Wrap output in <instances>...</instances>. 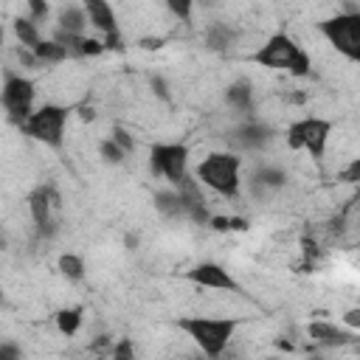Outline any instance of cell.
I'll return each mask as SVG.
<instances>
[{
    "mask_svg": "<svg viewBox=\"0 0 360 360\" xmlns=\"http://www.w3.org/2000/svg\"><path fill=\"white\" fill-rule=\"evenodd\" d=\"M248 62L256 65V68H262V70L287 73L292 79L312 76V56H309V51L295 37H290L287 31L270 34L256 51L248 53Z\"/></svg>",
    "mask_w": 360,
    "mask_h": 360,
    "instance_id": "1",
    "label": "cell"
},
{
    "mask_svg": "<svg viewBox=\"0 0 360 360\" xmlns=\"http://www.w3.org/2000/svg\"><path fill=\"white\" fill-rule=\"evenodd\" d=\"M242 323H245L242 318H231V315H186V318H177V329L205 357H219L228 349V343L233 340V335Z\"/></svg>",
    "mask_w": 360,
    "mask_h": 360,
    "instance_id": "2",
    "label": "cell"
},
{
    "mask_svg": "<svg viewBox=\"0 0 360 360\" xmlns=\"http://www.w3.org/2000/svg\"><path fill=\"white\" fill-rule=\"evenodd\" d=\"M194 177L214 194L225 197V200H236L242 191V155L231 152V149H219V152H208L197 166H194Z\"/></svg>",
    "mask_w": 360,
    "mask_h": 360,
    "instance_id": "3",
    "label": "cell"
},
{
    "mask_svg": "<svg viewBox=\"0 0 360 360\" xmlns=\"http://www.w3.org/2000/svg\"><path fill=\"white\" fill-rule=\"evenodd\" d=\"M70 112H73L70 107L48 101V104H39L17 129H20L25 138H31V141H37V143H42V146L59 152V149L65 146V129H68Z\"/></svg>",
    "mask_w": 360,
    "mask_h": 360,
    "instance_id": "4",
    "label": "cell"
},
{
    "mask_svg": "<svg viewBox=\"0 0 360 360\" xmlns=\"http://www.w3.org/2000/svg\"><path fill=\"white\" fill-rule=\"evenodd\" d=\"M321 37L352 65L360 68V11H338L318 22Z\"/></svg>",
    "mask_w": 360,
    "mask_h": 360,
    "instance_id": "5",
    "label": "cell"
},
{
    "mask_svg": "<svg viewBox=\"0 0 360 360\" xmlns=\"http://www.w3.org/2000/svg\"><path fill=\"white\" fill-rule=\"evenodd\" d=\"M332 129H335V124L329 118H323V115H304V118H295L287 127L284 141H287V146L292 152H307L312 160H321L326 155Z\"/></svg>",
    "mask_w": 360,
    "mask_h": 360,
    "instance_id": "6",
    "label": "cell"
},
{
    "mask_svg": "<svg viewBox=\"0 0 360 360\" xmlns=\"http://www.w3.org/2000/svg\"><path fill=\"white\" fill-rule=\"evenodd\" d=\"M188 146L180 143V141H158L149 146V172L152 177H163L169 180V186H180L191 169H188Z\"/></svg>",
    "mask_w": 360,
    "mask_h": 360,
    "instance_id": "7",
    "label": "cell"
},
{
    "mask_svg": "<svg viewBox=\"0 0 360 360\" xmlns=\"http://www.w3.org/2000/svg\"><path fill=\"white\" fill-rule=\"evenodd\" d=\"M0 101H3V110H6V118L8 124L20 127L34 110H37V84L22 76V73H11L6 70L3 76V90H0Z\"/></svg>",
    "mask_w": 360,
    "mask_h": 360,
    "instance_id": "8",
    "label": "cell"
},
{
    "mask_svg": "<svg viewBox=\"0 0 360 360\" xmlns=\"http://www.w3.org/2000/svg\"><path fill=\"white\" fill-rule=\"evenodd\" d=\"M28 202V214H31V222L34 228L42 233V236H51L53 233V211L59 208V194L51 183H42V186H34L25 197Z\"/></svg>",
    "mask_w": 360,
    "mask_h": 360,
    "instance_id": "9",
    "label": "cell"
},
{
    "mask_svg": "<svg viewBox=\"0 0 360 360\" xmlns=\"http://www.w3.org/2000/svg\"><path fill=\"white\" fill-rule=\"evenodd\" d=\"M84 11H87V20L90 25L104 37L107 42V51H121L124 42H121V25H118V17H115V8L110 0H82Z\"/></svg>",
    "mask_w": 360,
    "mask_h": 360,
    "instance_id": "10",
    "label": "cell"
},
{
    "mask_svg": "<svg viewBox=\"0 0 360 360\" xmlns=\"http://www.w3.org/2000/svg\"><path fill=\"white\" fill-rule=\"evenodd\" d=\"M186 281H191L194 287L202 290H219V292H239V281L219 264V262H197L194 267H188L183 273Z\"/></svg>",
    "mask_w": 360,
    "mask_h": 360,
    "instance_id": "11",
    "label": "cell"
},
{
    "mask_svg": "<svg viewBox=\"0 0 360 360\" xmlns=\"http://www.w3.org/2000/svg\"><path fill=\"white\" fill-rule=\"evenodd\" d=\"M273 127L256 121V118H248L242 121L239 127L231 129V146H236L239 152H262L267 143H273Z\"/></svg>",
    "mask_w": 360,
    "mask_h": 360,
    "instance_id": "12",
    "label": "cell"
},
{
    "mask_svg": "<svg viewBox=\"0 0 360 360\" xmlns=\"http://www.w3.org/2000/svg\"><path fill=\"white\" fill-rule=\"evenodd\" d=\"M307 338L315 340L318 346H326V349H340V346H349V343L357 340V338H354V329L338 326V323L323 321V318L307 323Z\"/></svg>",
    "mask_w": 360,
    "mask_h": 360,
    "instance_id": "13",
    "label": "cell"
},
{
    "mask_svg": "<svg viewBox=\"0 0 360 360\" xmlns=\"http://www.w3.org/2000/svg\"><path fill=\"white\" fill-rule=\"evenodd\" d=\"M225 104L233 110V112H242V115H250L253 107H256V90L250 84V79H236L225 87Z\"/></svg>",
    "mask_w": 360,
    "mask_h": 360,
    "instance_id": "14",
    "label": "cell"
},
{
    "mask_svg": "<svg viewBox=\"0 0 360 360\" xmlns=\"http://www.w3.org/2000/svg\"><path fill=\"white\" fill-rule=\"evenodd\" d=\"M31 53H34V59H37V68H53V65H62V62L70 59L68 48H65L62 42H56L53 37H51V39H39V42L31 48Z\"/></svg>",
    "mask_w": 360,
    "mask_h": 360,
    "instance_id": "15",
    "label": "cell"
},
{
    "mask_svg": "<svg viewBox=\"0 0 360 360\" xmlns=\"http://www.w3.org/2000/svg\"><path fill=\"white\" fill-rule=\"evenodd\" d=\"M205 48L214 51V53H228L233 45H236V31L228 25V22H211L205 28Z\"/></svg>",
    "mask_w": 360,
    "mask_h": 360,
    "instance_id": "16",
    "label": "cell"
},
{
    "mask_svg": "<svg viewBox=\"0 0 360 360\" xmlns=\"http://www.w3.org/2000/svg\"><path fill=\"white\" fill-rule=\"evenodd\" d=\"M155 208H158V214H163L166 219H186V202H183V194H180L174 186L155 194Z\"/></svg>",
    "mask_w": 360,
    "mask_h": 360,
    "instance_id": "17",
    "label": "cell"
},
{
    "mask_svg": "<svg viewBox=\"0 0 360 360\" xmlns=\"http://www.w3.org/2000/svg\"><path fill=\"white\" fill-rule=\"evenodd\" d=\"M87 25H90V20H87V11H84L82 3H70V6H65V8L59 11V17H56V28L70 31V34H84Z\"/></svg>",
    "mask_w": 360,
    "mask_h": 360,
    "instance_id": "18",
    "label": "cell"
},
{
    "mask_svg": "<svg viewBox=\"0 0 360 360\" xmlns=\"http://www.w3.org/2000/svg\"><path fill=\"white\" fill-rule=\"evenodd\" d=\"M284 183H287V174H284V169H278V166H264V169H259V172L250 177L253 194H270V191L281 188Z\"/></svg>",
    "mask_w": 360,
    "mask_h": 360,
    "instance_id": "19",
    "label": "cell"
},
{
    "mask_svg": "<svg viewBox=\"0 0 360 360\" xmlns=\"http://www.w3.org/2000/svg\"><path fill=\"white\" fill-rule=\"evenodd\" d=\"M82 323H84V307H62L53 315V326L65 338H73L82 329Z\"/></svg>",
    "mask_w": 360,
    "mask_h": 360,
    "instance_id": "20",
    "label": "cell"
},
{
    "mask_svg": "<svg viewBox=\"0 0 360 360\" xmlns=\"http://www.w3.org/2000/svg\"><path fill=\"white\" fill-rule=\"evenodd\" d=\"M11 31H14V39H17L22 48H34V45L42 39V34H39V28H37V22H34L31 17H17V20L11 22Z\"/></svg>",
    "mask_w": 360,
    "mask_h": 360,
    "instance_id": "21",
    "label": "cell"
},
{
    "mask_svg": "<svg viewBox=\"0 0 360 360\" xmlns=\"http://www.w3.org/2000/svg\"><path fill=\"white\" fill-rule=\"evenodd\" d=\"M56 270L68 278V281H82L84 278V273H87V267H84V259L79 256V253H62L59 259H56Z\"/></svg>",
    "mask_w": 360,
    "mask_h": 360,
    "instance_id": "22",
    "label": "cell"
},
{
    "mask_svg": "<svg viewBox=\"0 0 360 360\" xmlns=\"http://www.w3.org/2000/svg\"><path fill=\"white\" fill-rule=\"evenodd\" d=\"M208 228L217 233H231V231H248V219L239 217H225V214H211Z\"/></svg>",
    "mask_w": 360,
    "mask_h": 360,
    "instance_id": "23",
    "label": "cell"
},
{
    "mask_svg": "<svg viewBox=\"0 0 360 360\" xmlns=\"http://www.w3.org/2000/svg\"><path fill=\"white\" fill-rule=\"evenodd\" d=\"M98 155L104 158V163H124V160L129 158V152H127V149H124L118 141H112L110 135H107V138L98 143Z\"/></svg>",
    "mask_w": 360,
    "mask_h": 360,
    "instance_id": "24",
    "label": "cell"
},
{
    "mask_svg": "<svg viewBox=\"0 0 360 360\" xmlns=\"http://www.w3.org/2000/svg\"><path fill=\"white\" fill-rule=\"evenodd\" d=\"M163 6H166V11H169L174 20H180L183 25H188L191 17H194V0H163Z\"/></svg>",
    "mask_w": 360,
    "mask_h": 360,
    "instance_id": "25",
    "label": "cell"
},
{
    "mask_svg": "<svg viewBox=\"0 0 360 360\" xmlns=\"http://www.w3.org/2000/svg\"><path fill=\"white\" fill-rule=\"evenodd\" d=\"M340 183H346V186H360V158H352L343 169H340Z\"/></svg>",
    "mask_w": 360,
    "mask_h": 360,
    "instance_id": "26",
    "label": "cell"
},
{
    "mask_svg": "<svg viewBox=\"0 0 360 360\" xmlns=\"http://www.w3.org/2000/svg\"><path fill=\"white\" fill-rule=\"evenodd\" d=\"M25 6H28V17H31L34 22H42V20H48V14H51L48 0H25Z\"/></svg>",
    "mask_w": 360,
    "mask_h": 360,
    "instance_id": "27",
    "label": "cell"
},
{
    "mask_svg": "<svg viewBox=\"0 0 360 360\" xmlns=\"http://www.w3.org/2000/svg\"><path fill=\"white\" fill-rule=\"evenodd\" d=\"M110 138H112V141H118L129 155L135 152V138L129 135V129H124V127H118V124H115V127L110 129Z\"/></svg>",
    "mask_w": 360,
    "mask_h": 360,
    "instance_id": "28",
    "label": "cell"
},
{
    "mask_svg": "<svg viewBox=\"0 0 360 360\" xmlns=\"http://www.w3.org/2000/svg\"><path fill=\"white\" fill-rule=\"evenodd\" d=\"M110 354H112L115 360H132V357H135V346H132L127 338H121V340L110 349Z\"/></svg>",
    "mask_w": 360,
    "mask_h": 360,
    "instance_id": "29",
    "label": "cell"
},
{
    "mask_svg": "<svg viewBox=\"0 0 360 360\" xmlns=\"http://www.w3.org/2000/svg\"><path fill=\"white\" fill-rule=\"evenodd\" d=\"M340 321H343V326H349V329L360 332V304L349 307V309H346V312L340 315Z\"/></svg>",
    "mask_w": 360,
    "mask_h": 360,
    "instance_id": "30",
    "label": "cell"
},
{
    "mask_svg": "<svg viewBox=\"0 0 360 360\" xmlns=\"http://www.w3.org/2000/svg\"><path fill=\"white\" fill-rule=\"evenodd\" d=\"M20 357H22V352L17 346H11V343H3L0 346V360H20Z\"/></svg>",
    "mask_w": 360,
    "mask_h": 360,
    "instance_id": "31",
    "label": "cell"
},
{
    "mask_svg": "<svg viewBox=\"0 0 360 360\" xmlns=\"http://www.w3.org/2000/svg\"><path fill=\"white\" fill-rule=\"evenodd\" d=\"M152 90L160 96V98H169V90H166V82L160 76H152Z\"/></svg>",
    "mask_w": 360,
    "mask_h": 360,
    "instance_id": "32",
    "label": "cell"
},
{
    "mask_svg": "<svg viewBox=\"0 0 360 360\" xmlns=\"http://www.w3.org/2000/svg\"><path fill=\"white\" fill-rule=\"evenodd\" d=\"M357 304H360V298H357Z\"/></svg>",
    "mask_w": 360,
    "mask_h": 360,
    "instance_id": "33",
    "label": "cell"
}]
</instances>
